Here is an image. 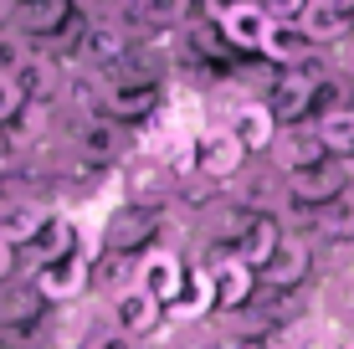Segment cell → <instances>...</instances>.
Segmentation results:
<instances>
[{"mask_svg":"<svg viewBox=\"0 0 354 349\" xmlns=\"http://www.w3.org/2000/svg\"><path fill=\"white\" fill-rule=\"evenodd\" d=\"M62 139H67V149L77 154V160L97 164V170H118V164H129L133 144H139L133 129H124L118 118H108V113H67Z\"/></svg>","mask_w":354,"mask_h":349,"instance_id":"2","label":"cell"},{"mask_svg":"<svg viewBox=\"0 0 354 349\" xmlns=\"http://www.w3.org/2000/svg\"><path fill=\"white\" fill-rule=\"evenodd\" d=\"M108 319H113L124 334L144 339V344L160 339V334H169V308H165V303H154L144 287H129L124 298H113V303H108Z\"/></svg>","mask_w":354,"mask_h":349,"instance_id":"13","label":"cell"},{"mask_svg":"<svg viewBox=\"0 0 354 349\" xmlns=\"http://www.w3.org/2000/svg\"><path fill=\"white\" fill-rule=\"evenodd\" d=\"M144 349H180V344H175V339H165V334H160V339H149Z\"/></svg>","mask_w":354,"mask_h":349,"instance_id":"25","label":"cell"},{"mask_svg":"<svg viewBox=\"0 0 354 349\" xmlns=\"http://www.w3.org/2000/svg\"><path fill=\"white\" fill-rule=\"evenodd\" d=\"M21 118H26V93L16 77H0V129L21 124Z\"/></svg>","mask_w":354,"mask_h":349,"instance_id":"20","label":"cell"},{"mask_svg":"<svg viewBox=\"0 0 354 349\" xmlns=\"http://www.w3.org/2000/svg\"><path fill=\"white\" fill-rule=\"evenodd\" d=\"M344 349H354V339H349V334H344Z\"/></svg>","mask_w":354,"mask_h":349,"instance_id":"27","label":"cell"},{"mask_svg":"<svg viewBox=\"0 0 354 349\" xmlns=\"http://www.w3.org/2000/svg\"><path fill=\"white\" fill-rule=\"evenodd\" d=\"M21 272H26V267H21V252H16V247H6V242H0V287H6V283H16V278H21Z\"/></svg>","mask_w":354,"mask_h":349,"instance_id":"23","label":"cell"},{"mask_svg":"<svg viewBox=\"0 0 354 349\" xmlns=\"http://www.w3.org/2000/svg\"><path fill=\"white\" fill-rule=\"evenodd\" d=\"M175 211V206H169ZM169 211L165 206H133V200H113L97 221V242L103 252H118V257H144L165 242L169 232Z\"/></svg>","mask_w":354,"mask_h":349,"instance_id":"1","label":"cell"},{"mask_svg":"<svg viewBox=\"0 0 354 349\" xmlns=\"http://www.w3.org/2000/svg\"><path fill=\"white\" fill-rule=\"evenodd\" d=\"M349 103H354V82H349Z\"/></svg>","mask_w":354,"mask_h":349,"instance_id":"28","label":"cell"},{"mask_svg":"<svg viewBox=\"0 0 354 349\" xmlns=\"http://www.w3.org/2000/svg\"><path fill=\"white\" fill-rule=\"evenodd\" d=\"M57 221V200L52 196H16L10 206H0V242L16 247V252H31L52 232Z\"/></svg>","mask_w":354,"mask_h":349,"instance_id":"7","label":"cell"},{"mask_svg":"<svg viewBox=\"0 0 354 349\" xmlns=\"http://www.w3.org/2000/svg\"><path fill=\"white\" fill-rule=\"evenodd\" d=\"M257 278H262V293H298V287H319V252H313V242L288 236L283 252L267 262Z\"/></svg>","mask_w":354,"mask_h":349,"instance_id":"8","label":"cell"},{"mask_svg":"<svg viewBox=\"0 0 354 349\" xmlns=\"http://www.w3.org/2000/svg\"><path fill=\"white\" fill-rule=\"evenodd\" d=\"M88 349H144V339H133V334H124L113 319H103V323H97V334L88 339Z\"/></svg>","mask_w":354,"mask_h":349,"instance_id":"21","label":"cell"},{"mask_svg":"<svg viewBox=\"0 0 354 349\" xmlns=\"http://www.w3.org/2000/svg\"><path fill=\"white\" fill-rule=\"evenodd\" d=\"M201 6L216 16V26H221L226 46L236 57H267V46L277 36V21L262 0H201Z\"/></svg>","mask_w":354,"mask_h":349,"instance_id":"3","label":"cell"},{"mask_svg":"<svg viewBox=\"0 0 354 349\" xmlns=\"http://www.w3.org/2000/svg\"><path fill=\"white\" fill-rule=\"evenodd\" d=\"M344 334H349V339H354V314H349V323H344Z\"/></svg>","mask_w":354,"mask_h":349,"instance_id":"26","label":"cell"},{"mask_svg":"<svg viewBox=\"0 0 354 349\" xmlns=\"http://www.w3.org/2000/svg\"><path fill=\"white\" fill-rule=\"evenodd\" d=\"M247 170H252V154L241 149V139L231 134L226 124H205L201 129V160H195V175H201L211 190H231Z\"/></svg>","mask_w":354,"mask_h":349,"instance_id":"5","label":"cell"},{"mask_svg":"<svg viewBox=\"0 0 354 349\" xmlns=\"http://www.w3.org/2000/svg\"><path fill=\"white\" fill-rule=\"evenodd\" d=\"M262 6L272 10V21H277V26H298V21L308 16V6H313V0H262Z\"/></svg>","mask_w":354,"mask_h":349,"instance_id":"22","label":"cell"},{"mask_svg":"<svg viewBox=\"0 0 354 349\" xmlns=\"http://www.w3.org/2000/svg\"><path fill=\"white\" fill-rule=\"evenodd\" d=\"M129 287H139V257H118V252H97L93 262V298L97 303H113Z\"/></svg>","mask_w":354,"mask_h":349,"instance_id":"15","label":"cell"},{"mask_svg":"<svg viewBox=\"0 0 354 349\" xmlns=\"http://www.w3.org/2000/svg\"><path fill=\"white\" fill-rule=\"evenodd\" d=\"M201 0H133L124 26L133 31V41H149V36H180L195 21Z\"/></svg>","mask_w":354,"mask_h":349,"instance_id":"10","label":"cell"},{"mask_svg":"<svg viewBox=\"0 0 354 349\" xmlns=\"http://www.w3.org/2000/svg\"><path fill=\"white\" fill-rule=\"evenodd\" d=\"M328 57H334L339 77H344V82H354V41H344V46H334V52H328Z\"/></svg>","mask_w":354,"mask_h":349,"instance_id":"24","label":"cell"},{"mask_svg":"<svg viewBox=\"0 0 354 349\" xmlns=\"http://www.w3.org/2000/svg\"><path fill=\"white\" fill-rule=\"evenodd\" d=\"M211 278H216V319H236V314H247V308L262 298L257 267H247L241 257L211 262Z\"/></svg>","mask_w":354,"mask_h":349,"instance_id":"11","label":"cell"},{"mask_svg":"<svg viewBox=\"0 0 354 349\" xmlns=\"http://www.w3.org/2000/svg\"><path fill=\"white\" fill-rule=\"evenodd\" d=\"M31 52L36 46L21 31H0V77H16V72L31 62Z\"/></svg>","mask_w":354,"mask_h":349,"instance_id":"19","label":"cell"},{"mask_svg":"<svg viewBox=\"0 0 354 349\" xmlns=\"http://www.w3.org/2000/svg\"><path fill=\"white\" fill-rule=\"evenodd\" d=\"M226 129L241 139V149L252 154V160H267L272 154V144L283 139V124H277V113L267 103H236L226 113Z\"/></svg>","mask_w":354,"mask_h":349,"instance_id":"14","label":"cell"},{"mask_svg":"<svg viewBox=\"0 0 354 349\" xmlns=\"http://www.w3.org/2000/svg\"><path fill=\"white\" fill-rule=\"evenodd\" d=\"M313 129H319V139L328 144L334 160H354V103L334 108V113H324V118H313Z\"/></svg>","mask_w":354,"mask_h":349,"instance_id":"17","label":"cell"},{"mask_svg":"<svg viewBox=\"0 0 354 349\" xmlns=\"http://www.w3.org/2000/svg\"><path fill=\"white\" fill-rule=\"evenodd\" d=\"M46 319H52V303H46V293L36 287V278L21 272L16 283L0 287V329H10V334H36V339H41Z\"/></svg>","mask_w":354,"mask_h":349,"instance_id":"9","label":"cell"},{"mask_svg":"<svg viewBox=\"0 0 354 349\" xmlns=\"http://www.w3.org/2000/svg\"><path fill=\"white\" fill-rule=\"evenodd\" d=\"M334 154H328V144L319 139V129L313 124H298V129H283V139L272 144V154H267V164H272L283 180L292 175H308L319 170V164H328Z\"/></svg>","mask_w":354,"mask_h":349,"instance_id":"12","label":"cell"},{"mask_svg":"<svg viewBox=\"0 0 354 349\" xmlns=\"http://www.w3.org/2000/svg\"><path fill=\"white\" fill-rule=\"evenodd\" d=\"M185 278H190V257L180 247H154V252L139 257V287L154 303H165L169 314H175L180 298H185Z\"/></svg>","mask_w":354,"mask_h":349,"instance_id":"6","label":"cell"},{"mask_svg":"<svg viewBox=\"0 0 354 349\" xmlns=\"http://www.w3.org/2000/svg\"><path fill=\"white\" fill-rule=\"evenodd\" d=\"M283 349H344V323L313 319V323H303L298 334H288Z\"/></svg>","mask_w":354,"mask_h":349,"instance_id":"18","label":"cell"},{"mask_svg":"<svg viewBox=\"0 0 354 349\" xmlns=\"http://www.w3.org/2000/svg\"><path fill=\"white\" fill-rule=\"evenodd\" d=\"M169 103V88L160 82H144V77H103V93H97V113L118 118L124 129H144L154 113H165Z\"/></svg>","mask_w":354,"mask_h":349,"instance_id":"4","label":"cell"},{"mask_svg":"<svg viewBox=\"0 0 354 349\" xmlns=\"http://www.w3.org/2000/svg\"><path fill=\"white\" fill-rule=\"evenodd\" d=\"M283 242H288V226H283V216L277 211H267V216H257V226H252L247 232V242H241V252L236 257L247 262V267H267V262L277 257V252H283Z\"/></svg>","mask_w":354,"mask_h":349,"instance_id":"16","label":"cell"}]
</instances>
